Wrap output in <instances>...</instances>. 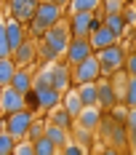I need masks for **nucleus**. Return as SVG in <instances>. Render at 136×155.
<instances>
[{
  "instance_id": "nucleus-23",
  "label": "nucleus",
  "mask_w": 136,
  "mask_h": 155,
  "mask_svg": "<svg viewBox=\"0 0 136 155\" xmlns=\"http://www.w3.org/2000/svg\"><path fill=\"white\" fill-rule=\"evenodd\" d=\"M70 8H72V14H93L96 8H102V3L99 0H72Z\"/></svg>"
},
{
  "instance_id": "nucleus-13",
  "label": "nucleus",
  "mask_w": 136,
  "mask_h": 155,
  "mask_svg": "<svg viewBox=\"0 0 136 155\" xmlns=\"http://www.w3.org/2000/svg\"><path fill=\"white\" fill-rule=\"evenodd\" d=\"M88 40H91V46H93V51L99 54V51H107V48L118 46V40H120V38H118L115 32L109 30L107 24H102V27H99V30L93 32V35H91Z\"/></svg>"
},
{
  "instance_id": "nucleus-28",
  "label": "nucleus",
  "mask_w": 136,
  "mask_h": 155,
  "mask_svg": "<svg viewBox=\"0 0 136 155\" xmlns=\"http://www.w3.org/2000/svg\"><path fill=\"white\" fill-rule=\"evenodd\" d=\"M37 54H40V59H45V62H56V59H59V54L48 46V43H40V46H37Z\"/></svg>"
},
{
  "instance_id": "nucleus-3",
  "label": "nucleus",
  "mask_w": 136,
  "mask_h": 155,
  "mask_svg": "<svg viewBox=\"0 0 136 155\" xmlns=\"http://www.w3.org/2000/svg\"><path fill=\"white\" fill-rule=\"evenodd\" d=\"M67 24H70V32H72V40H86V38H91L104 21H99L96 14H72Z\"/></svg>"
},
{
  "instance_id": "nucleus-2",
  "label": "nucleus",
  "mask_w": 136,
  "mask_h": 155,
  "mask_svg": "<svg viewBox=\"0 0 136 155\" xmlns=\"http://www.w3.org/2000/svg\"><path fill=\"white\" fill-rule=\"evenodd\" d=\"M37 118L32 115L30 110H21V112H16V115H8L5 118V134H11L16 142H24L30 139V128Z\"/></svg>"
},
{
  "instance_id": "nucleus-31",
  "label": "nucleus",
  "mask_w": 136,
  "mask_h": 155,
  "mask_svg": "<svg viewBox=\"0 0 136 155\" xmlns=\"http://www.w3.org/2000/svg\"><path fill=\"white\" fill-rule=\"evenodd\" d=\"M125 75L128 78H136V51L128 54V62H125Z\"/></svg>"
},
{
  "instance_id": "nucleus-27",
  "label": "nucleus",
  "mask_w": 136,
  "mask_h": 155,
  "mask_svg": "<svg viewBox=\"0 0 136 155\" xmlns=\"http://www.w3.org/2000/svg\"><path fill=\"white\" fill-rule=\"evenodd\" d=\"M125 5H128V3H123V0H107V3H102L104 16H107V14H123V11H125Z\"/></svg>"
},
{
  "instance_id": "nucleus-19",
  "label": "nucleus",
  "mask_w": 136,
  "mask_h": 155,
  "mask_svg": "<svg viewBox=\"0 0 136 155\" xmlns=\"http://www.w3.org/2000/svg\"><path fill=\"white\" fill-rule=\"evenodd\" d=\"M45 137L53 142L59 150H67V144H70V131H67V128H59V126H53V123H48Z\"/></svg>"
},
{
  "instance_id": "nucleus-5",
  "label": "nucleus",
  "mask_w": 136,
  "mask_h": 155,
  "mask_svg": "<svg viewBox=\"0 0 136 155\" xmlns=\"http://www.w3.org/2000/svg\"><path fill=\"white\" fill-rule=\"evenodd\" d=\"M102 62H99V56L93 54L88 62H83L80 67H75L72 70V80H75V86L80 88V86H88V83H99L102 80Z\"/></svg>"
},
{
  "instance_id": "nucleus-30",
  "label": "nucleus",
  "mask_w": 136,
  "mask_h": 155,
  "mask_svg": "<svg viewBox=\"0 0 136 155\" xmlns=\"http://www.w3.org/2000/svg\"><path fill=\"white\" fill-rule=\"evenodd\" d=\"M64 155H88V150H86L83 144H77V142H70L67 150H64Z\"/></svg>"
},
{
  "instance_id": "nucleus-26",
  "label": "nucleus",
  "mask_w": 136,
  "mask_h": 155,
  "mask_svg": "<svg viewBox=\"0 0 136 155\" xmlns=\"http://www.w3.org/2000/svg\"><path fill=\"white\" fill-rule=\"evenodd\" d=\"M16 144H19V142H16L11 134H5V131L0 134V155H14L16 153Z\"/></svg>"
},
{
  "instance_id": "nucleus-16",
  "label": "nucleus",
  "mask_w": 136,
  "mask_h": 155,
  "mask_svg": "<svg viewBox=\"0 0 136 155\" xmlns=\"http://www.w3.org/2000/svg\"><path fill=\"white\" fill-rule=\"evenodd\" d=\"M11 88L27 96L30 91H35V75H32V72H27V70H19V72H16V78H14V83H11Z\"/></svg>"
},
{
  "instance_id": "nucleus-29",
  "label": "nucleus",
  "mask_w": 136,
  "mask_h": 155,
  "mask_svg": "<svg viewBox=\"0 0 136 155\" xmlns=\"http://www.w3.org/2000/svg\"><path fill=\"white\" fill-rule=\"evenodd\" d=\"M14 155H35V144H32L30 139L19 142V144H16V153H14Z\"/></svg>"
},
{
  "instance_id": "nucleus-12",
  "label": "nucleus",
  "mask_w": 136,
  "mask_h": 155,
  "mask_svg": "<svg viewBox=\"0 0 136 155\" xmlns=\"http://www.w3.org/2000/svg\"><path fill=\"white\" fill-rule=\"evenodd\" d=\"M51 75H53V88L59 94H70V88L75 86V80H72V67H70V64H53V67H51Z\"/></svg>"
},
{
  "instance_id": "nucleus-4",
  "label": "nucleus",
  "mask_w": 136,
  "mask_h": 155,
  "mask_svg": "<svg viewBox=\"0 0 136 155\" xmlns=\"http://www.w3.org/2000/svg\"><path fill=\"white\" fill-rule=\"evenodd\" d=\"M96 56H99V62H102V75L104 78L118 75L120 67H125V62H128V54H125L120 46H112V48H107V51H99Z\"/></svg>"
},
{
  "instance_id": "nucleus-7",
  "label": "nucleus",
  "mask_w": 136,
  "mask_h": 155,
  "mask_svg": "<svg viewBox=\"0 0 136 155\" xmlns=\"http://www.w3.org/2000/svg\"><path fill=\"white\" fill-rule=\"evenodd\" d=\"M43 43H48V46L53 48L56 54H67V48H70V43H72V32H70V24H56L53 30L45 32Z\"/></svg>"
},
{
  "instance_id": "nucleus-6",
  "label": "nucleus",
  "mask_w": 136,
  "mask_h": 155,
  "mask_svg": "<svg viewBox=\"0 0 136 155\" xmlns=\"http://www.w3.org/2000/svg\"><path fill=\"white\" fill-rule=\"evenodd\" d=\"M37 5L40 3H35V0H8V14L19 24L30 27L32 21H35V16H37Z\"/></svg>"
},
{
  "instance_id": "nucleus-37",
  "label": "nucleus",
  "mask_w": 136,
  "mask_h": 155,
  "mask_svg": "<svg viewBox=\"0 0 136 155\" xmlns=\"http://www.w3.org/2000/svg\"><path fill=\"white\" fill-rule=\"evenodd\" d=\"M59 155H64V153H59Z\"/></svg>"
},
{
  "instance_id": "nucleus-34",
  "label": "nucleus",
  "mask_w": 136,
  "mask_h": 155,
  "mask_svg": "<svg viewBox=\"0 0 136 155\" xmlns=\"http://www.w3.org/2000/svg\"><path fill=\"white\" fill-rule=\"evenodd\" d=\"M123 19H125V27H128V24H136V5H125Z\"/></svg>"
},
{
  "instance_id": "nucleus-14",
  "label": "nucleus",
  "mask_w": 136,
  "mask_h": 155,
  "mask_svg": "<svg viewBox=\"0 0 136 155\" xmlns=\"http://www.w3.org/2000/svg\"><path fill=\"white\" fill-rule=\"evenodd\" d=\"M37 56H40V54H37V46H35V40L30 38L21 48H16V51H14V56H11V59L19 64V70H27V67H30Z\"/></svg>"
},
{
  "instance_id": "nucleus-17",
  "label": "nucleus",
  "mask_w": 136,
  "mask_h": 155,
  "mask_svg": "<svg viewBox=\"0 0 136 155\" xmlns=\"http://www.w3.org/2000/svg\"><path fill=\"white\" fill-rule=\"evenodd\" d=\"M37 99H40V110H56L61 107V96L56 88H43V91H37Z\"/></svg>"
},
{
  "instance_id": "nucleus-15",
  "label": "nucleus",
  "mask_w": 136,
  "mask_h": 155,
  "mask_svg": "<svg viewBox=\"0 0 136 155\" xmlns=\"http://www.w3.org/2000/svg\"><path fill=\"white\" fill-rule=\"evenodd\" d=\"M102 118H104V112H99L96 107H86L75 123H77V128H83V131L91 134V131H96V128L102 126Z\"/></svg>"
},
{
  "instance_id": "nucleus-1",
  "label": "nucleus",
  "mask_w": 136,
  "mask_h": 155,
  "mask_svg": "<svg viewBox=\"0 0 136 155\" xmlns=\"http://www.w3.org/2000/svg\"><path fill=\"white\" fill-rule=\"evenodd\" d=\"M64 3H51V0H45L37 5V16H35V21H32L30 27V35L32 38H45V32L53 30L56 24H61V16H64Z\"/></svg>"
},
{
  "instance_id": "nucleus-18",
  "label": "nucleus",
  "mask_w": 136,
  "mask_h": 155,
  "mask_svg": "<svg viewBox=\"0 0 136 155\" xmlns=\"http://www.w3.org/2000/svg\"><path fill=\"white\" fill-rule=\"evenodd\" d=\"M61 110H67V112L77 120V118H80V112L86 110V104H83V99L77 96V91H70L64 99H61Z\"/></svg>"
},
{
  "instance_id": "nucleus-36",
  "label": "nucleus",
  "mask_w": 136,
  "mask_h": 155,
  "mask_svg": "<svg viewBox=\"0 0 136 155\" xmlns=\"http://www.w3.org/2000/svg\"><path fill=\"white\" fill-rule=\"evenodd\" d=\"M102 155H120V150H115V147H107Z\"/></svg>"
},
{
  "instance_id": "nucleus-11",
  "label": "nucleus",
  "mask_w": 136,
  "mask_h": 155,
  "mask_svg": "<svg viewBox=\"0 0 136 155\" xmlns=\"http://www.w3.org/2000/svg\"><path fill=\"white\" fill-rule=\"evenodd\" d=\"M118 102H120L118 88L112 86L109 78H102V80H99V107L104 110V112H115V110H118Z\"/></svg>"
},
{
  "instance_id": "nucleus-20",
  "label": "nucleus",
  "mask_w": 136,
  "mask_h": 155,
  "mask_svg": "<svg viewBox=\"0 0 136 155\" xmlns=\"http://www.w3.org/2000/svg\"><path fill=\"white\" fill-rule=\"evenodd\" d=\"M77 96L83 99L86 107H99V83H88V86H80Z\"/></svg>"
},
{
  "instance_id": "nucleus-32",
  "label": "nucleus",
  "mask_w": 136,
  "mask_h": 155,
  "mask_svg": "<svg viewBox=\"0 0 136 155\" xmlns=\"http://www.w3.org/2000/svg\"><path fill=\"white\" fill-rule=\"evenodd\" d=\"M125 128H128V134H136V110L125 112Z\"/></svg>"
},
{
  "instance_id": "nucleus-10",
  "label": "nucleus",
  "mask_w": 136,
  "mask_h": 155,
  "mask_svg": "<svg viewBox=\"0 0 136 155\" xmlns=\"http://www.w3.org/2000/svg\"><path fill=\"white\" fill-rule=\"evenodd\" d=\"M0 30L5 32L8 43H11V51L21 48L24 43H27V40H30V38H27V32H30V30H27L24 24H19L16 19H11V16H8V21H3V24H0Z\"/></svg>"
},
{
  "instance_id": "nucleus-9",
  "label": "nucleus",
  "mask_w": 136,
  "mask_h": 155,
  "mask_svg": "<svg viewBox=\"0 0 136 155\" xmlns=\"http://www.w3.org/2000/svg\"><path fill=\"white\" fill-rule=\"evenodd\" d=\"M0 110H3L5 118H8V115H16V112L27 110V96L14 91V88L8 86V88H3V94H0Z\"/></svg>"
},
{
  "instance_id": "nucleus-33",
  "label": "nucleus",
  "mask_w": 136,
  "mask_h": 155,
  "mask_svg": "<svg viewBox=\"0 0 136 155\" xmlns=\"http://www.w3.org/2000/svg\"><path fill=\"white\" fill-rule=\"evenodd\" d=\"M27 110H30V112L40 110V99H37V91H30V94H27Z\"/></svg>"
},
{
  "instance_id": "nucleus-22",
  "label": "nucleus",
  "mask_w": 136,
  "mask_h": 155,
  "mask_svg": "<svg viewBox=\"0 0 136 155\" xmlns=\"http://www.w3.org/2000/svg\"><path fill=\"white\" fill-rule=\"evenodd\" d=\"M104 24L115 32L118 38L125 35V19H123V14H107V16H104Z\"/></svg>"
},
{
  "instance_id": "nucleus-25",
  "label": "nucleus",
  "mask_w": 136,
  "mask_h": 155,
  "mask_svg": "<svg viewBox=\"0 0 136 155\" xmlns=\"http://www.w3.org/2000/svg\"><path fill=\"white\" fill-rule=\"evenodd\" d=\"M123 107L136 110V78H128V86H125V94H123Z\"/></svg>"
},
{
  "instance_id": "nucleus-8",
  "label": "nucleus",
  "mask_w": 136,
  "mask_h": 155,
  "mask_svg": "<svg viewBox=\"0 0 136 155\" xmlns=\"http://www.w3.org/2000/svg\"><path fill=\"white\" fill-rule=\"evenodd\" d=\"M93 54H96V51H93V46H91L88 38H86V40H72L70 48H67V64L75 70V67H80L83 62H88Z\"/></svg>"
},
{
  "instance_id": "nucleus-21",
  "label": "nucleus",
  "mask_w": 136,
  "mask_h": 155,
  "mask_svg": "<svg viewBox=\"0 0 136 155\" xmlns=\"http://www.w3.org/2000/svg\"><path fill=\"white\" fill-rule=\"evenodd\" d=\"M16 72H19V64H16L14 59H3V62H0V86L8 88V86L14 83Z\"/></svg>"
},
{
  "instance_id": "nucleus-35",
  "label": "nucleus",
  "mask_w": 136,
  "mask_h": 155,
  "mask_svg": "<svg viewBox=\"0 0 136 155\" xmlns=\"http://www.w3.org/2000/svg\"><path fill=\"white\" fill-rule=\"evenodd\" d=\"M128 147H131V153L136 155V134H131V142H128Z\"/></svg>"
},
{
  "instance_id": "nucleus-24",
  "label": "nucleus",
  "mask_w": 136,
  "mask_h": 155,
  "mask_svg": "<svg viewBox=\"0 0 136 155\" xmlns=\"http://www.w3.org/2000/svg\"><path fill=\"white\" fill-rule=\"evenodd\" d=\"M48 123H53V126H59V128H72V123H75V118L67 112V110H56V112H51V120Z\"/></svg>"
}]
</instances>
